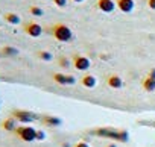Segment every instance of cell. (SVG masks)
Masks as SVG:
<instances>
[{
    "label": "cell",
    "mask_w": 155,
    "mask_h": 147,
    "mask_svg": "<svg viewBox=\"0 0 155 147\" xmlns=\"http://www.w3.org/2000/svg\"><path fill=\"white\" fill-rule=\"evenodd\" d=\"M53 3H55V6H58V8H65L67 3H68V0H53Z\"/></svg>",
    "instance_id": "cell-20"
},
{
    "label": "cell",
    "mask_w": 155,
    "mask_h": 147,
    "mask_svg": "<svg viewBox=\"0 0 155 147\" xmlns=\"http://www.w3.org/2000/svg\"><path fill=\"white\" fill-rule=\"evenodd\" d=\"M5 21L9 23V24H12V26H17V24L21 23V18H20V15L15 14V12H6V14H5Z\"/></svg>",
    "instance_id": "cell-15"
},
{
    "label": "cell",
    "mask_w": 155,
    "mask_h": 147,
    "mask_svg": "<svg viewBox=\"0 0 155 147\" xmlns=\"http://www.w3.org/2000/svg\"><path fill=\"white\" fill-rule=\"evenodd\" d=\"M2 127H3L5 130H8V132H15V129L18 127V126H17V120H15L14 117H8L6 120H3Z\"/></svg>",
    "instance_id": "cell-14"
},
{
    "label": "cell",
    "mask_w": 155,
    "mask_h": 147,
    "mask_svg": "<svg viewBox=\"0 0 155 147\" xmlns=\"http://www.w3.org/2000/svg\"><path fill=\"white\" fill-rule=\"evenodd\" d=\"M141 87H143V90L146 93H153L155 91V79H152L149 76L143 78L141 79Z\"/></svg>",
    "instance_id": "cell-13"
},
{
    "label": "cell",
    "mask_w": 155,
    "mask_h": 147,
    "mask_svg": "<svg viewBox=\"0 0 155 147\" xmlns=\"http://www.w3.org/2000/svg\"><path fill=\"white\" fill-rule=\"evenodd\" d=\"M116 5H117V9L120 12H123V14H129L135 8L134 0H116Z\"/></svg>",
    "instance_id": "cell-9"
},
{
    "label": "cell",
    "mask_w": 155,
    "mask_h": 147,
    "mask_svg": "<svg viewBox=\"0 0 155 147\" xmlns=\"http://www.w3.org/2000/svg\"><path fill=\"white\" fill-rule=\"evenodd\" d=\"M107 85L110 88H113V90H120L123 87V81H122V78L119 75H110L107 78Z\"/></svg>",
    "instance_id": "cell-11"
},
{
    "label": "cell",
    "mask_w": 155,
    "mask_h": 147,
    "mask_svg": "<svg viewBox=\"0 0 155 147\" xmlns=\"http://www.w3.org/2000/svg\"><path fill=\"white\" fill-rule=\"evenodd\" d=\"M52 78H53V81H55L58 85H62V87L74 85V84H76V79H74V76H71V75H64V73H55Z\"/></svg>",
    "instance_id": "cell-7"
},
{
    "label": "cell",
    "mask_w": 155,
    "mask_h": 147,
    "mask_svg": "<svg viewBox=\"0 0 155 147\" xmlns=\"http://www.w3.org/2000/svg\"><path fill=\"white\" fill-rule=\"evenodd\" d=\"M71 2H74V3H82V2H85V0H71Z\"/></svg>",
    "instance_id": "cell-25"
},
{
    "label": "cell",
    "mask_w": 155,
    "mask_h": 147,
    "mask_svg": "<svg viewBox=\"0 0 155 147\" xmlns=\"http://www.w3.org/2000/svg\"><path fill=\"white\" fill-rule=\"evenodd\" d=\"M107 147H117V144H108Z\"/></svg>",
    "instance_id": "cell-26"
},
{
    "label": "cell",
    "mask_w": 155,
    "mask_h": 147,
    "mask_svg": "<svg viewBox=\"0 0 155 147\" xmlns=\"http://www.w3.org/2000/svg\"><path fill=\"white\" fill-rule=\"evenodd\" d=\"M147 76H149V78H152V79H155V68H150V70H149Z\"/></svg>",
    "instance_id": "cell-24"
},
{
    "label": "cell",
    "mask_w": 155,
    "mask_h": 147,
    "mask_svg": "<svg viewBox=\"0 0 155 147\" xmlns=\"http://www.w3.org/2000/svg\"><path fill=\"white\" fill-rule=\"evenodd\" d=\"M94 135H97V136H107V138H111V139H116V141H122V142H126L128 141V132L126 130L96 129L94 130Z\"/></svg>",
    "instance_id": "cell-3"
},
{
    "label": "cell",
    "mask_w": 155,
    "mask_h": 147,
    "mask_svg": "<svg viewBox=\"0 0 155 147\" xmlns=\"http://www.w3.org/2000/svg\"><path fill=\"white\" fill-rule=\"evenodd\" d=\"M71 65L76 68V70H79V71H87L90 67H91V62L87 56L84 55H73L71 58Z\"/></svg>",
    "instance_id": "cell-4"
},
{
    "label": "cell",
    "mask_w": 155,
    "mask_h": 147,
    "mask_svg": "<svg viewBox=\"0 0 155 147\" xmlns=\"http://www.w3.org/2000/svg\"><path fill=\"white\" fill-rule=\"evenodd\" d=\"M23 30H25L26 35H29V37H32V38H38V37H41V34H43L41 24H38V23H35V21H28V23H25V24H23Z\"/></svg>",
    "instance_id": "cell-6"
},
{
    "label": "cell",
    "mask_w": 155,
    "mask_h": 147,
    "mask_svg": "<svg viewBox=\"0 0 155 147\" xmlns=\"http://www.w3.org/2000/svg\"><path fill=\"white\" fill-rule=\"evenodd\" d=\"M81 84H82L84 88L93 90V88H96V85H97V78L93 76V75H90V73H87V75H84V76L81 78Z\"/></svg>",
    "instance_id": "cell-10"
},
{
    "label": "cell",
    "mask_w": 155,
    "mask_h": 147,
    "mask_svg": "<svg viewBox=\"0 0 155 147\" xmlns=\"http://www.w3.org/2000/svg\"><path fill=\"white\" fill-rule=\"evenodd\" d=\"M73 147H90V144L85 142V141H79V142H76Z\"/></svg>",
    "instance_id": "cell-23"
},
{
    "label": "cell",
    "mask_w": 155,
    "mask_h": 147,
    "mask_svg": "<svg viewBox=\"0 0 155 147\" xmlns=\"http://www.w3.org/2000/svg\"><path fill=\"white\" fill-rule=\"evenodd\" d=\"M29 12H31L34 17H43V15H44V11H43L40 6H35V5L29 8Z\"/></svg>",
    "instance_id": "cell-19"
},
{
    "label": "cell",
    "mask_w": 155,
    "mask_h": 147,
    "mask_svg": "<svg viewBox=\"0 0 155 147\" xmlns=\"http://www.w3.org/2000/svg\"><path fill=\"white\" fill-rule=\"evenodd\" d=\"M11 117H14L17 121H20L23 124H29V123L35 121V118H37L35 114H32L29 111H25V109H15V111H12V115Z\"/></svg>",
    "instance_id": "cell-5"
},
{
    "label": "cell",
    "mask_w": 155,
    "mask_h": 147,
    "mask_svg": "<svg viewBox=\"0 0 155 147\" xmlns=\"http://www.w3.org/2000/svg\"><path fill=\"white\" fill-rule=\"evenodd\" d=\"M146 3H147V8L155 11V0H146Z\"/></svg>",
    "instance_id": "cell-22"
},
{
    "label": "cell",
    "mask_w": 155,
    "mask_h": 147,
    "mask_svg": "<svg viewBox=\"0 0 155 147\" xmlns=\"http://www.w3.org/2000/svg\"><path fill=\"white\" fill-rule=\"evenodd\" d=\"M14 133H15L21 141H25V142L37 141V129H34V127L29 126V124H21V126H18Z\"/></svg>",
    "instance_id": "cell-2"
},
{
    "label": "cell",
    "mask_w": 155,
    "mask_h": 147,
    "mask_svg": "<svg viewBox=\"0 0 155 147\" xmlns=\"http://www.w3.org/2000/svg\"><path fill=\"white\" fill-rule=\"evenodd\" d=\"M2 53H3V55H6V56H15V55H18V50H17L15 47L5 46V47L2 49Z\"/></svg>",
    "instance_id": "cell-18"
},
{
    "label": "cell",
    "mask_w": 155,
    "mask_h": 147,
    "mask_svg": "<svg viewBox=\"0 0 155 147\" xmlns=\"http://www.w3.org/2000/svg\"><path fill=\"white\" fill-rule=\"evenodd\" d=\"M50 34L59 43H70L73 40V32L65 23H55L50 27Z\"/></svg>",
    "instance_id": "cell-1"
},
{
    "label": "cell",
    "mask_w": 155,
    "mask_h": 147,
    "mask_svg": "<svg viewBox=\"0 0 155 147\" xmlns=\"http://www.w3.org/2000/svg\"><path fill=\"white\" fill-rule=\"evenodd\" d=\"M41 121L46 126H49V127H58V126L62 124V120L59 117H55V115H43L41 117Z\"/></svg>",
    "instance_id": "cell-12"
},
{
    "label": "cell",
    "mask_w": 155,
    "mask_h": 147,
    "mask_svg": "<svg viewBox=\"0 0 155 147\" xmlns=\"http://www.w3.org/2000/svg\"><path fill=\"white\" fill-rule=\"evenodd\" d=\"M58 65H59L61 68L67 70V68H70V65H71V59H68V58H65V56H59Z\"/></svg>",
    "instance_id": "cell-17"
},
{
    "label": "cell",
    "mask_w": 155,
    "mask_h": 147,
    "mask_svg": "<svg viewBox=\"0 0 155 147\" xmlns=\"http://www.w3.org/2000/svg\"><path fill=\"white\" fill-rule=\"evenodd\" d=\"M96 6L99 11H102L105 14H111L117 8L116 0H96Z\"/></svg>",
    "instance_id": "cell-8"
},
{
    "label": "cell",
    "mask_w": 155,
    "mask_h": 147,
    "mask_svg": "<svg viewBox=\"0 0 155 147\" xmlns=\"http://www.w3.org/2000/svg\"><path fill=\"white\" fill-rule=\"evenodd\" d=\"M37 58H38V59H41V61L49 62V61H52V59H53V55H52L50 52H47V50H38V52H37Z\"/></svg>",
    "instance_id": "cell-16"
},
{
    "label": "cell",
    "mask_w": 155,
    "mask_h": 147,
    "mask_svg": "<svg viewBox=\"0 0 155 147\" xmlns=\"http://www.w3.org/2000/svg\"><path fill=\"white\" fill-rule=\"evenodd\" d=\"M46 139V132L44 130H37V141H44Z\"/></svg>",
    "instance_id": "cell-21"
}]
</instances>
